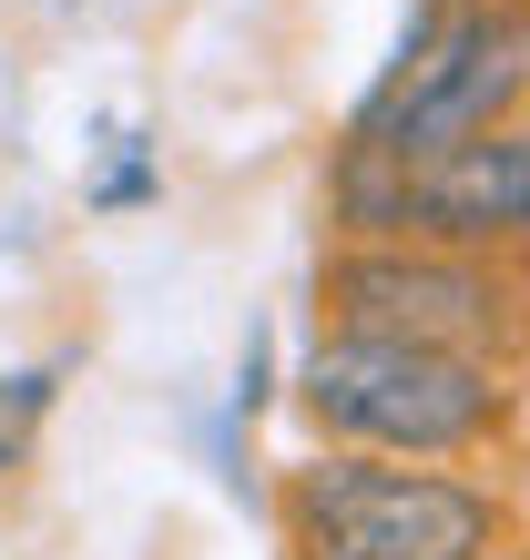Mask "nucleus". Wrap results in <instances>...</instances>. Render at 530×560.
Wrapping results in <instances>:
<instances>
[{
	"label": "nucleus",
	"instance_id": "obj_2",
	"mask_svg": "<svg viewBox=\"0 0 530 560\" xmlns=\"http://www.w3.org/2000/svg\"><path fill=\"white\" fill-rule=\"evenodd\" d=\"M296 408L316 418L326 448H368V458H459L500 428V377L470 347H418V337H326L296 368Z\"/></svg>",
	"mask_w": 530,
	"mask_h": 560
},
{
	"label": "nucleus",
	"instance_id": "obj_5",
	"mask_svg": "<svg viewBox=\"0 0 530 560\" xmlns=\"http://www.w3.org/2000/svg\"><path fill=\"white\" fill-rule=\"evenodd\" d=\"M408 245H459V255L530 245V122L408 174Z\"/></svg>",
	"mask_w": 530,
	"mask_h": 560
},
{
	"label": "nucleus",
	"instance_id": "obj_6",
	"mask_svg": "<svg viewBox=\"0 0 530 560\" xmlns=\"http://www.w3.org/2000/svg\"><path fill=\"white\" fill-rule=\"evenodd\" d=\"M500 560H520V550H500Z\"/></svg>",
	"mask_w": 530,
	"mask_h": 560
},
{
	"label": "nucleus",
	"instance_id": "obj_1",
	"mask_svg": "<svg viewBox=\"0 0 530 560\" xmlns=\"http://www.w3.org/2000/svg\"><path fill=\"white\" fill-rule=\"evenodd\" d=\"M520 92H530V11L520 0H418L408 42L388 51L378 92L347 122V153L428 174V163L510 133Z\"/></svg>",
	"mask_w": 530,
	"mask_h": 560
},
{
	"label": "nucleus",
	"instance_id": "obj_4",
	"mask_svg": "<svg viewBox=\"0 0 530 560\" xmlns=\"http://www.w3.org/2000/svg\"><path fill=\"white\" fill-rule=\"evenodd\" d=\"M510 285L489 255L459 245H337L316 266V326L326 337H418V347H470L500 337Z\"/></svg>",
	"mask_w": 530,
	"mask_h": 560
},
{
	"label": "nucleus",
	"instance_id": "obj_3",
	"mask_svg": "<svg viewBox=\"0 0 530 560\" xmlns=\"http://www.w3.org/2000/svg\"><path fill=\"white\" fill-rule=\"evenodd\" d=\"M276 530L296 560H500L510 510L449 469L326 448L276 479Z\"/></svg>",
	"mask_w": 530,
	"mask_h": 560
}]
</instances>
